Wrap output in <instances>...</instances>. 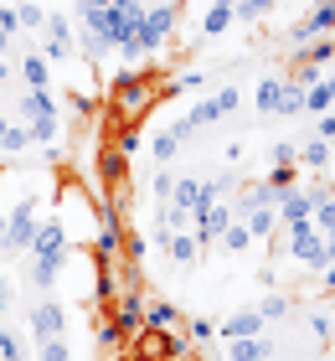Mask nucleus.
<instances>
[{"instance_id": "1", "label": "nucleus", "mask_w": 335, "mask_h": 361, "mask_svg": "<svg viewBox=\"0 0 335 361\" xmlns=\"http://www.w3.org/2000/svg\"><path fill=\"white\" fill-rule=\"evenodd\" d=\"M26 258V284L37 289V294H47L62 279V269H67V258H73V238H67V227H62V217H47L42 227H37V238H31V248L21 253Z\"/></svg>"}, {"instance_id": "2", "label": "nucleus", "mask_w": 335, "mask_h": 361, "mask_svg": "<svg viewBox=\"0 0 335 361\" xmlns=\"http://www.w3.org/2000/svg\"><path fill=\"white\" fill-rule=\"evenodd\" d=\"M11 119H21L31 129V140L42 145V150H57V135H62V109L52 88H21V98H16V114Z\"/></svg>"}, {"instance_id": "3", "label": "nucleus", "mask_w": 335, "mask_h": 361, "mask_svg": "<svg viewBox=\"0 0 335 361\" xmlns=\"http://www.w3.org/2000/svg\"><path fill=\"white\" fill-rule=\"evenodd\" d=\"M243 109V88H217V93H207V98H196V104L176 119V135L186 140V135H196V129H207V124H222V119H232V114Z\"/></svg>"}, {"instance_id": "4", "label": "nucleus", "mask_w": 335, "mask_h": 361, "mask_svg": "<svg viewBox=\"0 0 335 361\" xmlns=\"http://www.w3.org/2000/svg\"><path fill=\"white\" fill-rule=\"evenodd\" d=\"M37 227H42V202H37V191H26L21 202L11 207V217H6V238H0V253L21 258V253L31 248V238H37Z\"/></svg>"}, {"instance_id": "5", "label": "nucleus", "mask_w": 335, "mask_h": 361, "mask_svg": "<svg viewBox=\"0 0 335 361\" xmlns=\"http://www.w3.org/2000/svg\"><path fill=\"white\" fill-rule=\"evenodd\" d=\"M253 109L258 114H305V88L299 83H289V78H263L258 83V93H253Z\"/></svg>"}, {"instance_id": "6", "label": "nucleus", "mask_w": 335, "mask_h": 361, "mask_svg": "<svg viewBox=\"0 0 335 361\" xmlns=\"http://www.w3.org/2000/svg\"><path fill=\"white\" fill-rule=\"evenodd\" d=\"M330 31H335V0H315V6L284 31V42H289V52H294V47H305L315 37H330Z\"/></svg>"}, {"instance_id": "7", "label": "nucleus", "mask_w": 335, "mask_h": 361, "mask_svg": "<svg viewBox=\"0 0 335 361\" xmlns=\"http://www.w3.org/2000/svg\"><path fill=\"white\" fill-rule=\"evenodd\" d=\"M37 52H42L47 62H73V57H78V31H73L67 16H52V11H47V26H42V47H37Z\"/></svg>"}, {"instance_id": "8", "label": "nucleus", "mask_w": 335, "mask_h": 361, "mask_svg": "<svg viewBox=\"0 0 335 361\" xmlns=\"http://www.w3.org/2000/svg\"><path fill=\"white\" fill-rule=\"evenodd\" d=\"M26 331H31V341H57V336H67V305H57V300H31L26 305Z\"/></svg>"}, {"instance_id": "9", "label": "nucleus", "mask_w": 335, "mask_h": 361, "mask_svg": "<svg viewBox=\"0 0 335 361\" xmlns=\"http://www.w3.org/2000/svg\"><path fill=\"white\" fill-rule=\"evenodd\" d=\"M289 253H294L305 269H320V274L330 269V264H325V238L315 233L310 217H305V222H289Z\"/></svg>"}, {"instance_id": "10", "label": "nucleus", "mask_w": 335, "mask_h": 361, "mask_svg": "<svg viewBox=\"0 0 335 361\" xmlns=\"http://www.w3.org/2000/svg\"><path fill=\"white\" fill-rule=\"evenodd\" d=\"M263 315H258V310H232V315L222 320V325H217V336H222V341H253V336H263Z\"/></svg>"}, {"instance_id": "11", "label": "nucleus", "mask_w": 335, "mask_h": 361, "mask_svg": "<svg viewBox=\"0 0 335 361\" xmlns=\"http://www.w3.org/2000/svg\"><path fill=\"white\" fill-rule=\"evenodd\" d=\"M274 212H279L284 227H289V222H305L310 212H315V191H310V186H289V191L274 202Z\"/></svg>"}, {"instance_id": "12", "label": "nucleus", "mask_w": 335, "mask_h": 361, "mask_svg": "<svg viewBox=\"0 0 335 361\" xmlns=\"http://www.w3.org/2000/svg\"><path fill=\"white\" fill-rule=\"evenodd\" d=\"M165 258H171L176 269H196L201 243H196V233H191V227H176V233H171V243H165Z\"/></svg>"}, {"instance_id": "13", "label": "nucleus", "mask_w": 335, "mask_h": 361, "mask_svg": "<svg viewBox=\"0 0 335 361\" xmlns=\"http://www.w3.org/2000/svg\"><path fill=\"white\" fill-rule=\"evenodd\" d=\"M16 78H21V88H52V62L31 47V52L16 62Z\"/></svg>"}, {"instance_id": "14", "label": "nucleus", "mask_w": 335, "mask_h": 361, "mask_svg": "<svg viewBox=\"0 0 335 361\" xmlns=\"http://www.w3.org/2000/svg\"><path fill=\"white\" fill-rule=\"evenodd\" d=\"M145 331H155V336L181 331V310L171 300H145Z\"/></svg>"}, {"instance_id": "15", "label": "nucleus", "mask_w": 335, "mask_h": 361, "mask_svg": "<svg viewBox=\"0 0 335 361\" xmlns=\"http://www.w3.org/2000/svg\"><path fill=\"white\" fill-rule=\"evenodd\" d=\"M238 222L248 227V238H253V243H268V238L279 233V212L274 207H253V212H243Z\"/></svg>"}, {"instance_id": "16", "label": "nucleus", "mask_w": 335, "mask_h": 361, "mask_svg": "<svg viewBox=\"0 0 335 361\" xmlns=\"http://www.w3.org/2000/svg\"><path fill=\"white\" fill-rule=\"evenodd\" d=\"M335 109V68H325L320 83L305 88V114H330Z\"/></svg>"}, {"instance_id": "17", "label": "nucleus", "mask_w": 335, "mask_h": 361, "mask_svg": "<svg viewBox=\"0 0 335 361\" xmlns=\"http://www.w3.org/2000/svg\"><path fill=\"white\" fill-rule=\"evenodd\" d=\"M181 145H186V140L176 135V124H165V129L150 135V160H155V166H171V160L181 155Z\"/></svg>"}, {"instance_id": "18", "label": "nucleus", "mask_w": 335, "mask_h": 361, "mask_svg": "<svg viewBox=\"0 0 335 361\" xmlns=\"http://www.w3.org/2000/svg\"><path fill=\"white\" fill-rule=\"evenodd\" d=\"M227 346V361H268L274 356V341H263V336H253V341H222Z\"/></svg>"}, {"instance_id": "19", "label": "nucleus", "mask_w": 335, "mask_h": 361, "mask_svg": "<svg viewBox=\"0 0 335 361\" xmlns=\"http://www.w3.org/2000/svg\"><path fill=\"white\" fill-rule=\"evenodd\" d=\"M294 62H315V68H330L335 62V37H315L305 47H294Z\"/></svg>"}, {"instance_id": "20", "label": "nucleus", "mask_w": 335, "mask_h": 361, "mask_svg": "<svg viewBox=\"0 0 335 361\" xmlns=\"http://www.w3.org/2000/svg\"><path fill=\"white\" fill-rule=\"evenodd\" d=\"M238 21L227 6H207V16H201V26H196V42H207V37H222V31Z\"/></svg>"}, {"instance_id": "21", "label": "nucleus", "mask_w": 335, "mask_h": 361, "mask_svg": "<svg viewBox=\"0 0 335 361\" xmlns=\"http://www.w3.org/2000/svg\"><path fill=\"white\" fill-rule=\"evenodd\" d=\"M299 166H310V171H325V166H330V145L310 135L305 145H299Z\"/></svg>"}, {"instance_id": "22", "label": "nucleus", "mask_w": 335, "mask_h": 361, "mask_svg": "<svg viewBox=\"0 0 335 361\" xmlns=\"http://www.w3.org/2000/svg\"><path fill=\"white\" fill-rule=\"evenodd\" d=\"M171 191H176V176L165 171V166H155V176H150V202H155V207H171Z\"/></svg>"}, {"instance_id": "23", "label": "nucleus", "mask_w": 335, "mask_h": 361, "mask_svg": "<svg viewBox=\"0 0 335 361\" xmlns=\"http://www.w3.org/2000/svg\"><path fill=\"white\" fill-rule=\"evenodd\" d=\"M217 243H222L227 253H248V248H253V238H248V227H243L238 217H232V222L222 227V238H217Z\"/></svg>"}, {"instance_id": "24", "label": "nucleus", "mask_w": 335, "mask_h": 361, "mask_svg": "<svg viewBox=\"0 0 335 361\" xmlns=\"http://www.w3.org/2000/svg\"><path fill=\"white\" fill-rule=\"evenodd\" d=\"M37 361H73L67 336H57V341H37Z\"/></svg>"}, {"instance_id": "25", "label": "nucleus", "mask_w": 335, "mask_h": 361, "mask_svg": "<svg viewBox=\"0 0 335 361\" xmlns=\"http://www.w3.org/2000/svg\"><path fill=\"white\" fill-rule=\"evenodd\" d=\"M268 160L274 166H299V140H274L268 145Z\"/></svg>"}, {"instance_id": "26", "label": "nucleus", "mask_w": 335, "mask_h": 361, "mask_svg": "<svg viewBox=\"0 0 335 361\" xmlns=\"http://www.w3.org/2000/svg\"><path fill=\"white\" fill-rule=\"evenodd\" d=\"M0 361H26V341L0 325Z\"/></svg>"}, {"instance_id": "27", "label": "nucleus", "mask_w": 335, "mask_h": 361, "mask_svg": "<svg viewBox=\"0 0 335 361\" xmlns=\"http://www.w3.org/2000/svg\"><path fill=\"white\" fill-rule=\"evenodd\" d=\"M310 331H315V341H320V351H330V341H335V320L325 315V310H315V315H310Z\"/></svg>"}, {"instance_id": "28", "label": "nucleus", "mask_w": 335, "mask_h": 361, "mask_svg": "<svg viewBox=\"0 0 335 361\" xmlns=\"http://www.w3.org/2000/svg\"><path fill=\"white\" fill-rule=\"evenodd\" d=\"M274 6H279V0H238V6H232V16H238V21H258V16H268Z\"/></svg>"}, {"instance_id": "29", "label": "nucleus", "mask_w": 335, "mask_h": 361, "mask_svg": "<svg viewBox=\"0 0 335 361\" xmlns=\"http://www.w3.org/2000/svg\"><path fill=\"white\" fill-rule=\"evenodd\" d=\"M186 341H196V346H207V341H217V325H212L207 315H196V320L186 325Z\"/></svg>"}, {"instance_id": "30", "label": "nucleus", "mask_w": 335, "mask_h": 361, "mask_svg": "<svg viewBox=\"0 0 335 361\" xmlns=\"http://www.w3.org/2000/svg\"><path fill=\"white\" fill-rule=\"evenodd\" d=\"M258 315L263 320H289V300H284V294H268V300L258 305Z\"/></svg>"}, {"instance_id": "31", "label": "nucleus", "mask_w": 335, "mask_h": 361, "mask_svg": "<svg viewBox=\"0 0 335 361\" xmlns=\"http://www.w3.org/2000/svg\"><path fill=\"white\" fill-rule=\"evenodd\" d=\"M0 37H21V21H16V6H6V0H0Z\"/></svg>"}, {"instance_id": "32", "label": "nucleus", "mask_w": 335, "mask_h": 361, "mask_svg": "<svg viewBox=\"0 0 335 361\" xmlns=\"http://www.w3.org/2000/svg\"><path fill=\"white\" fill-rule=\"evenodd\" d=\"M315 140L335 145V109H330V114H315Z\"/></svg>"}, {"instance_id": "33", "label": "nucleus", "mask_w": 335, "mask_h": 361, "mask_svg": "<svg viewBox=\"0 0 335 361\" xmlns=\"http://www.w3.org/2000/svg\"><path fill=\"white\" fill-rule=\"evenodd\" d=\"M16 305V284H11V279H0V310H11Z\"/></svg>"}, {"instance_id": "34", "label": "nucleus", "mask_w": 335, "mask_h": 361, "mask_svg": "<svg viewBox=\"0 0 335 361\" xmlns=\"http://www.w3.org/2000/svg\"><path fill=\"white\" fill-rule=\"evenodd\" d=\"M109 6V0H78V21H83V16H93V11H104Z\"/></svg>"}, {"instance_id": "35", "label": "nucleus", "mask_w": 335, "mask_h": 361, "mask_svg": "<svg viewBox=\"0 0 335 361\" xmlns=\"http://www.w3.org/2000/svg\"><path fill=\"white\" fill-rule=\"evenodd\" d=\"M165 361H207V356H201V346H186V351H176V356H165Z\"/></svg>"}, {"instance_id": "36", "label": "nucleus", "mask_w": 335, "mask_h": 361, "mask_svg": "<svg viewBox=\"0 0 335 361\" xmlns=\"http://www.w3.org/2000/svg\"><path fill=\"white\" fill-rule=\"evenodd\" d=\"M11 78H16V68H11V62H6V57H0V88H6V83H11Z\"/></svg>"}, {"instance_id": "37", "label": "nucleus", "mask_w": 335, "mask_h": 361, "mask_svg": "<svg viewBox=\"0 0 335 361\" xmlns=\"http://www.w3.org/2000/svg\"><path fill=\"white\" fill-rule=\"evenodd\" d=\"M145 6H160V11H181V0H145Z\"/></svg>"}, {"instance_id": "38", "label": "nucleus", "mask_w": 335, "mask_h": 361, "mask_svg": "<svg viewBox=\"0 0 335 361\" xmlns=\"http://www.w3.org/2000/svg\"><path fill=\"white\" fill-rule=\"evenodd\" d=\"M325 294H335V269H325Z\"/></svg>"}, {"instance_id": "39", "label": "nucleus", "mask_w": 335, "mask_h": 361, "mask_svg": "<svg viewBox=\"0 0 335 361\" xmlns=\"http://www.w3.org/2000/svg\"><path fill=\"white\" fill-rule=\"evenodd\" d=\"M109 6H145V0H109Z\"/></svg>"}, {"instance_id": "40", "label": "nucleus", "mask_w": 335, "mask_h": 361, "mask_svg": "<svg viewBox=\"0 0 335 361\" xmlns=\"http://www.w3.org/2000/svg\"><path fill=\"white\" fill-rule=\"evenodd\" d=\"M330 361H335V341H330Z\"/></svg>"}]
</instances>
